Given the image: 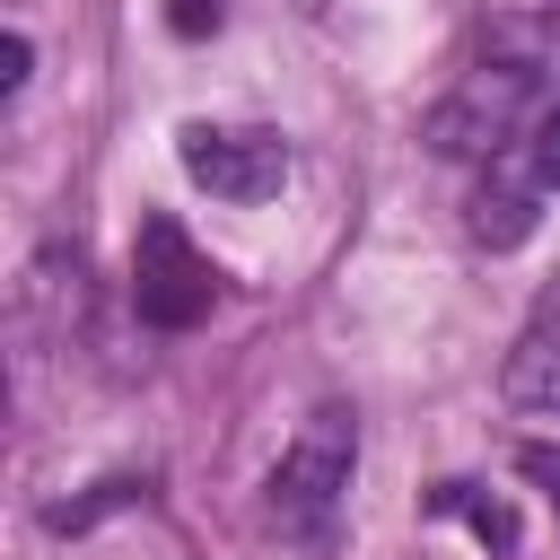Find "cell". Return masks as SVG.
<instances>
[{"label": "cell", "instance_id": "6da1fadb", "mask_svg": "<svg viewBox=\"0 0 560 560\" xmlns=\"http://www.w3.org/2000/svg\"><path fill=\"white\" fill-rule=\"evenodd\" d=\"M350 464H359V420L332 402V411H315V420L289 438V455L271 464V490H262L271 525H280L289 542H324L332 516H341V499H350Z\"/></svg>", "mask_w": 560, "mask_h": 560}, {"label": "cell", "instance_id": "7a4b0ae2", "mask_svg": "<svg viewBox=\"0 0 560 560\" xmlns=\"http://www.w3.org/2000/svg\"><path fill=\"white\" fill-rule=\"evenodd\" d=\"M534 79H542V52L499 44L481 70H464L455 96H438V114H429V149H438V158H499V149L516 140L525 105H534Z\"/></svg>", "mask_w": 560, "mask_h": 560}, {"label": "cell", "instance_id": "3957f363", "mask_svg": "<svg viewBox=\"0 0 560 560\" xmlns=\"http://www.w3.org/2000/svg\"><path fill=\"white\" fill-rule=\"evenodd\" d=\"M210 306H219V271H210V254H201L166 210L140 219V236H131V315L158 324V332H192Z\"/></svg>", "mask_w": 560, "mask_h": 560}, {"label": "cell", "instance_id": "277c9868", "mask_svg": "<svg viewBox=\"0 0 560 560\" xmlns=\"http://www.w3.org/2000/svg\"><path fill=\"white\" fill-rule=\"evenodd\" d=\"M175 158L219 201H271L289 184V140L280 131H254V122H184L175 131Z\"/></svg>", "mask_w": 560, "mask_h": 560}, {"label": "cell", "instance_id": "5b68a950", "mask_svg": "<svg viewBox=\"0 0 560 560\" xmlns=\"http://www.w3.org/2000/svg\"><path fill=\"white\" fill-rule=\"evenodd\" d=\"M534 219H542V184L516 166V149H499V158H490V184L472 192V236H481L490 254H516V245L534 236Z\"/></svg>", "mask_w": 560, "mask_h": 560}, {"label": "cell", "instance_id": "8992f818", "mask_svg": "<svg viewBox=\"0 0 560 560\" xmlns=\"http://www.w3.org/2000/svg\"><path fill=\"white\" fill-rule=\"evenodd\" d=\"M499 394H508L516 411H534V420H551V429H560V324H551V315H542V324L508 350Z\"/></svg>", "mask_w": 560, "mask_h": 560}, {"label": "cell", "instance_id": "52a82bcc", "mask_svg": "<svg viewBox=\"0 0 560 560\" xmlns=\"http://www.w3.org/2000/svg\"><path fill=\"white\" fill-rule=\"evenodd\" d=\"M429 516H464L481 534V551H516V508L490 499V490H472V481H438L429 490Z\"/></svg>", "mask_w": 560, "mask_h": 560}, {"label": "cell", "instance_id": "ba28073f", "mask_svg": "<svg viewBox=\"0 0 560 560\" xmlns=\"http://www.w3.org/2000/svg\"><path fill=\"white\" fill-rule=\"evenodd\" d=\"M516 166L542 184V201L560 192V105H542V114H534V131L516 140Z\"/></svg>", "mask_w": 560, "mask_h": 560}, {"label": "cell", "instance_id": "9c48e42d", "mask_svg": "<svg viewBox=\"0 0 560 560\" xmlns=\"http://www.w3.org/2000/svg\"><path fill=\"white\" fill-rule=\"evenodd\" d=\"M131 499H140V481H96L88 499H70V508H52L44 525H52V534H88L96 516H114V508H131Z\"/></svg>", "mask_w": 560, "mask_h": 560}, {"label": "cell", "instance_id": "30bf717a", "mask_svg": "<svg viewBox=\"0 0 560 560\" xmlns=\"http://www.w3.org/2000/svg\"><path fill=\"white\" fill-rule=\"evenodd\" d=\"M516 472H525V481L551 499V516H560V446H542V438H534V446H516Z\"/></svg>", "mask_w": 560, "mask_h": 560}, {"label": "cell", "instance_id": "8fae6325", "mask_svg": "<svg viewBox=\"0 0 560 560\" xmlns=\"http://www.w3.org/2000/svg\"><path fill=\"white\" fill-rule=\"evenodd\" d=\"M166 26L192 44V35H219V0H166Z\"/></svg>", "mask_w": 560, "mask_h": 560}, {"label": "cell", "instance_id": "7c38bea8", "mask_svg": "<svg viewBox=\"0 0 560 560\" xmlns=\"http://www.w3.org/2000/svg\"><path fill=\"white\" fill-rule=\"evenodd\" d=\"M26 61H35V44H26L18 26H9V44H0V88H9V96L26 88Z\"/></svg>", "mask_w": 560, "mask_h": 560}, {"label": "cell", "instance_id": "4fadbf2b", "mask_svg": "<svg viewBox=\"0 0 560 560\" xmlns=\"http://www.w3.org/2000/svg\"><path fill=\"white\" fill-rule=\"evenodd\" d=\"M551 324H560V289H551Z\"/></svg>", "mask_w": 560, "mask_h": 560}]
</instances>
